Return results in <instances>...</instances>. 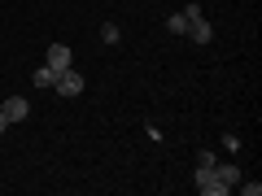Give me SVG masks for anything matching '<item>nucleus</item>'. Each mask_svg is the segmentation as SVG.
Masks as SVG:
<instances>
[{"mask_svg": "<svg viewBox=\"0 0 262 196\" xmlns=\"http://www.w3.org/2000/svg\"><path fill=\"white\" fill-rule=\"evenodd\" d=\"M188 39L192 44H210L214 39V31H210V22H206V13H201V5H188Z\"/></svg>", "mask_w": 262, "mask_h": 196, "instance_id": "1", "label": "nucleus"}, {"mask_svg": "<svg viewBox=\"0 0 262 196\" xmlns=\"http://www.w3.org/2000/svg\"><path fill=\"white\" fill-rule=\"evenodd\" d=\"M53 87L66 96V101H75V96L83 92V79H79V70L70 65V70H61V75H57V83H53Z\"/></svg>", "mask_w": 262, "mask_h": 196, "instance_id": "2", "label": "nucleus"}, {"mask_svg": "<svg viewBox=\"0 0 262 196\" xmlns=\"http://www.w3.org/2000/svg\"><path fill=\"white\" fill-rule=\"evenodd\" d=\"M192 183H196V192H206V196H223V187H219V175H214V166H196Z\"/></svg>", "mask_w": 262, "mask_h": 196, "instance_id": "3", "label": "nucleus"}, {"mask_svg": "<svg viewBox=\"0 0 262 196\" xmlns=\"http://www.w3.org/2000/svg\"><path fill=\"white\" fill-rule=\"evenodd\" d=\"M0 109H5V118H9V122H27L31 118L27 96H9V101H0Z\"/></svg>", "mask_w": 262, "mask_h": 196, "instance_id": "4", "label": "nucleus"}, {"mask_svg": "<svg viewBox=\"0 0 262 196\" xmlns=\"http://www.w3.org/2000/svg\"><path fill=\"white\" fill-rule=\"evenodd\" d=\"M44 65H53L57 75L70 70V44H53V48H48V57H44Z\"/></svg>", "mask_w": 262, "mask_h": 196, "instance_id": "5", "label": "nucleus"}, {"mask_svg": "<svg viewBox=\"0 0 262 196\" xmlns=\"http://www.w3.org/2000/svg\"><path fill=\"white\" fill-rule=\"evenodd\" d=\"M214 175H219V187H223V192H232V187L241 183V170L236 166H214Z\"/></svg>", "mask_w": 262, "mask_h": 196, "instance_id": "6", "label": "nucleus"}, {"mask_svg": "<svg viewBox=\"0 0 262 196\" xmlns=\"http://www.w3.org/2000/svg\"><path fill=\"white\" fill-rule=\"evenodd\" d=\"M31 83H35L39 92H44V87H53V83H57V70H53V65H39L35 75H31Z\"/></svg>", "mask_w": 262, "mask_h": 196, "instance_id": "7", "label": "nucleus"}, {"mask_svg": "<svg viewBox=\"0 0 262 196\" xmlns=\"http://www.w3.org/2000/svg\"><path fill=\"white\" fill-rule=\"evenodd\" d=\"M166 31H175V35H188V13H170V18H166Z\"/></svg>", "mask_w": 262, "mask_h": 196, "instance_id": "8", "label": "nucleus"}, {"mask_svg": "<svg viewBox=\"0 0 262 196\" xmlns=\"http://www.w3.org/2000/svg\"><path fill=\"white\" fill-rule=\"evenodd\" d=\"M101 39H105V44H118V39H122V31L114 27V22H105V27H101Z\"/></svg>", "mask_w": 262, "mask_h": 196, "instance_id": "9", "label": "nucleus"}, {"mask_svg": "<svg viewBox=\"0 0 262 196\" xmlns=\"http://www.w3.org/2000/svg\"><path fill=\"white\" fill-rule=\"evenodd\" d=\"M196 166H219V157H214V149H201V153H196Z\"/></svg>", "mask_w": 262, "mask_h": 196, "instance_id": "10", "label": "nucleus"}, {"mask_svg": "<svg viewBox=\"0 0 262 196\" xmlns=\"http://www.w3.org/2000/svg\"><path fill=\"white\" fill-rule=\"evenodd\" d=\"M236 187H241L245 196H262V183H236Z\"/></svg>", "mask_w": 262, "mask_h": 196, "instance_id": "11", "label": "nucleus"}, {"mask_svg": "<svg viewBox=\"0 0 262 196\" xmlns=\"http://www.w3.org/2000/svg\"><path fill=\"white\" fill-rule=\"evenodd\" d=\"M5 131H9V118H5V109H0V135H5Z\"/></svg>", "mask_w": 262, "mask_h": 196, "instance_id": "12", "label": "nucleus"}, {"mask_svg": "<svg viewBox=\"0 0 262 196\" xmlns=\"http://www.w3.org/2000/svg\"><path fill=\"white\" fill-rule=\"evenodd\" d=\"M0 183H5V179H0Z\"/></svg>", "mask_w": 262, "mask_h": 196, "instance_id": "13", "label": "nucleus"}]
</instances>
